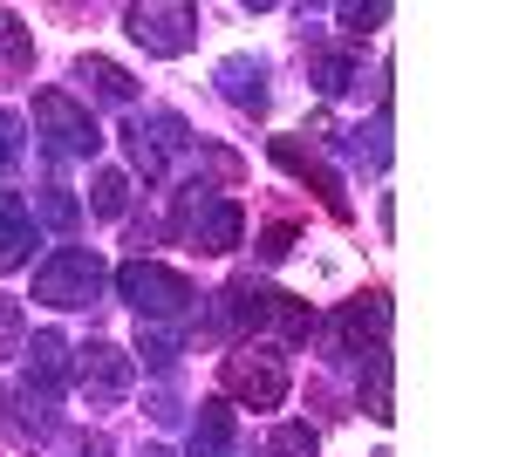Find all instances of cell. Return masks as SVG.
<instances>
[{"instance_id": "6da1fadb", "label": "cell", "mask_w": 512, "mask_h": 457, "mask_svg": "<svg viewBox=\"0 0 512 457\" xmlns=\"http://www.w3.org/2000/svg\"><path fill=\"white\" fill-rule=\"evenodd\" d=\"M171 232L185 246H198V253H233L239 246V205L219 198L212 185H192V191H178V205H171Z\"/></svg>"}, {"instance_id": "603a6c76", "label": "cell", "mask_w": 512, "mask_h": 457, "mask_svg": "<svg viewBox=\"0 0 512 457\" xmlns=\"http://www.w3.org/2000/svg\"><path fill=\"white\" fill-rule=\"evenodd\" d=\"M369 417L390 423V355H383V362H369Z\"/></svg>"}, {"instance_id": "7a4b0ae2", "label": "cell", "mask_w": 512, "mask_h": 457, "mask_svg": "<svg viewBox=\"0 0 512 457\" xmlns=\"http://www.w3.org/2000/svg\"><path fill=\"white\" fill-rule=\"evenodd\" d=\"M96 294H103V260L89 246H62L55 260L35 267V301L48 307H89Z\"/></svg>"}, {"instance_id": "ac0fdd59", "label": "cell", "mask_w": 512, "mask_h": 457, "mask_svg": "<svg viewBox=\"0 0 512 457\" xmlns=\"http://www.w3.org/2000/svg\"><path fill=\"white\" fill-rule=\"evenodd\" d=\"M76 82H89L103 103H130V96H137V82L123 76L117 62H103V55H82V62H76Z\"/></svg>"}, {"instance_id": "83f0119b", "label": "cell", "mask_w": 512, "mask_h": 457, "mask_svg": "<svg viewBox=\"0 0 512 457\" xmlns=\"http://www.w3.org/2000/svg\"><path fill=\"white\" fill-rule=\"evenodd\" d=\"M69 457H110V437H76Z\"/></svg>"}, {"instance_id": "ffe728a7", "label": "cell", "mask_w": 512, "mask_h": 457, "mask_svg": "<svg viewBox=\"0 0 512 457\" xmlns=\"http://www.w3.org/2000/svg\"><path fill=\"white\" fill-rule=\"evenodd\" d=\"M21 342H28L21 301H7V294H0V362H14V355H21Z\"/></svg>"}, {"instance_id": "e0dca14e", "label": "cell", "mask_w": 512, "mask_h": 457, "mask_svg": "<svg viewBox=\"0 0 512 457\" xmlns=\"http://www.w3.org/2000/svg\"><path fill=\"white\" fill-rule=\"evenodd\" d=\"M62 335H35V355H28V396H48L55 403V389H62Z\"/></svg>"}, {"instance_id": "52a82bcc", "label": "cell", "mask_w": 512, "mask_h": 457, "mask_svg": "<svg viewBox=\"0 0 512 457\" xmlns=\"http://www.w3.org/2000/svg\"><path fill=\"white\" fill-rule=\"evenodd\" d=\"M383 335H390V301L369 287V294H355L342 314H335V342H342V355H355V362H383Z\"/></svg>"}, {"instance_id": "30bf717a", "label": "cell", "mask_w": 512, "mask_h": 457, "mask_svg": "<svg viewBox=\"0 0 512 457\" xmlns=\"http://www.w3.org/2000/svg\"><path fill=\"white\" fill-rule=\"evenodd\" d=\"M130 355H123L117 342H82L76 348V382L96 396V403H117V396H130Z\"/></svg>"}, {"instance_id": "5bb4252c", "label": "cell", "mask_w": 512, "mask_h": 457, "mask_svg": "<svg viewBox=\"0 0 512 457\" xmlns=\"http://www.w3.org/2000/svg\"><path fill=\"white\" fill-rule=\"evenodd\" d=\"M192 457H239V430H233V410L226 403H198Z\"/></svg>"}, {"instance_id": "277c9868", "label": "cell", "mask_w": 512, "mask_h": 457, "mask_svg": "<svg viewBox=\"0 0 512 457\" xmlns=\"http://www.w3.org/2000/svg\"><path fill=\"white\" fill-rule=\"evenodd\" d=\"M117 287H123V301L137 307V314H185V307L198 301L192 294V280H185V273L178 267H158V260H130V267L117 273Z\"/></svg>"}, {"instance_id": "ba28073f", "label": "cell", "mask_w": 512, "mask_h": 457, "mask_svg": "<svg viewBox=\"0 0 512 457\" xmlns=\"http://www.w3.org/2000/svg\"><path fill=\"white\" fill-rule=\"evenodd\" d=\"M123 28H130V41H144L151 55H185V48L198 41V14H192V7H164V0H158V7H130Z\"/></svg>"}, {"instance_id": "8fae6325", "label": "cell", "mask_w": 512, "mask_h": 457, "mask_svg": "<svg viewBox=\"0 0 512 457\" xmlns=\"http://www.w3.org/2000/svg\"><path fill=\"white\" fill-rule=\"evenodd\" d=\"M274 307H280L274 287L233 280V287L219 294V314H212V328H219V335H239V328H267V321H274Z\"/></svg>"}, {"instance_id": "8992f818", "label": "cell", "mask_w": 512, "mask_h": 457, "mask_svg": "<svg viewBox=\"0 0 512 457\" xmlns=\"http://www.w3.org/2000/svg\"><path fill=\"white\" fill-rule=\"evenodd\" d=\"M226 389H233L239 403H253V410H280L287 403V362H280L274 348H239L226 355Z\"/></svg>"}, {"instance_id": "9a60e30c", "label": "cell", "mask_w": 512, "mask_h": 457, "mask_svg": "<svg viewBox=\"0 0 512 457\" xmlns=\"http://www.w3.org/2000/svg\"><path fill=\"white\" fill-rule=\"evenodd\" d=\"M7 430H14V444L21 451H35V444H48V430H55V410H48V396H14L7 403Z\"/></svg>"}, {"instance_id": "cb8c5ba5", "label": "cell", "mask_w": 512, "mask_h": 457, "mask_svg": "<svg viewBox=\"0 0 512 457\" xmlns=\"http://www.w3.org/2000/svg\"><path fill=\"white\" fill-rule=\"evenodd\" d=\"M0 171H21V116L0 110Z\"/></svg>"}, {"instance_id": "f1b7e54d", "label": "cell", "mask_w": 512, "mask_h": 457, "mask_svg": "<svg viewBox=\"0 0 512 457\" xmlns=\"http://www.w3.org/2000/svg\"><path fill=\"white\" fill-rule=\"evenodd\" d=\"M383 14H390V7H349V14H342V21H349V28H376V21H383Z\"/></svg>"}, {"instance_id": "d4e9b609", "label": "cell", "mask_w": 512, "mask_h": 457, "mask_svg": "<svg viewBox=\"0 0 512 457\" xmlns=\"http://www.w3.org/2000/svg\"><path fill=\"white\" fill-rule=\"evenodd\" d=\"M315 76H321V96H342L349 89V55H321Z\"/></svg>"}, {"instance_id": "7c38bea8", "label": "cell", "mask_w": 512, "mask_h": 457, "mask_svg": "<svg viewBox=\"0 0 512 457\" xmlns=\"http://www.w3.org/2000/svg\"><path fill=\"white\" fill-rule=\"evenodd\" d=\"M219 89H226V103H239L246 116H267V62L226 55V62H219Z\"/></svg>"}, {"instance_id": "4316f807", "label": "cell", "mask_w": 512, "mask_h": 457, "mask_svg": "<svg viewBox=\"0 0 512 457\" xmlns=\"http://www.w3.org/2000/svg\"><path fill=\"white\" fill-rule=\"evenodd\" d=\"M171 355H178V342H171L164 328H151V335H144V362H151V369H171Z\"/></svg>"}, {"instance_id": "4fadbf2b", "label": "cell", "mask_w": 512, "mask_h": 457, "mask_svg": "<svg viewBox=\"0 0 512 457\" xmlns=\"http://www.w3.org/2000/svg\"><path fill=\"white\" fill-rule=\"evenodd\" d=\"M28 253H35V212L14 191H0V273L28 267Z\"/></svg>"}, {"instance_id": "d6986e66", "label": "cell", "mask_w": 512, "mask_h": 457, "mask_svg": "<svg viewBox=\"0 0 512 457\" xmlns=\"http://www.w3.org/2000/svg\"><path fill=\"white\" fill-rule=\"evenodd\" d=\"M260 457H315V430L308 423H280L274 437L260 444Z\"/></svg>"}, {"instance_id": "484cf974", "label": "cell", "mask_w": 512, "mask_h": 457, "mask_svg": "<svg viewBox=\"0 0 512 457\" xmlns=\"http://www.w3.org/2000/svg\"><path fill=\"white\" fill-rule=\"evenodd\" d=\"M287 246H294V219H274V226L260 232V260H280Z\"/></svg>"}, {"instance_id": "9c48e42d", "label": "cell", "mask_w": 512, "mask_h": 457, "mask_svg": "<svg viewBox=\"0 0 512 457\" xmlns=\"http://www.w3.org/2000/svg\"><path fill=\"white\" fill-rule=\"evenodd\" d=\"M267 151H274L280 171H294L301 185H315V198L328 205V212H335V219H349V191H342V171H335L328 157H315L308 144H301V137H274Z\"/></svg>"}, {"instance_id": "3957f363", "label": "cell", "mask_w": 512, "mask_h": 457, "mask_svg": "<svg viewBox=\"0 0 512 457\" xmlns=\"http://www.w3.org/2000/svg\"><path fill=\"white\" fill-rule=\"evenodd\" d=\"M123 144H130V164L158 185L164 171H171V157L192 151V130H185V116L151 110V116H130V123H123Z\"/></svg>"}, {"instance_id": "2e32d148", "label": "cell", "mask_w": 512, "mask_h": 457, "mask_svg": "<svg viewBox=\"0 0 512 457\" xmlns=\"http://www.w3.org/2000/svg\"><path fill=\"white\" fill-rule=\"evenodd\" d=\"M35 69V35L21 28V14L0 7V82H21Z\"/></svg>"}, {"instance_id": "f546056e", "label": "cell", "mask_w": 512, "mask_h": 457, "mask_svg": "<svg viewBox=\"0 0 512 457\" xmlns=\"http://www.w3.org/2000/svg\"><path fill=\"white\" fill-rule=\"evenodd\" d=\"M144 457H171V451H164V444H144Z\"/></svg>"}, {"instance_id": "5b68a950", "label": "cell", "mask_w": 512, "mask_h": 457, "mask_svg": "<svg viewBox=\"0 0 512 457\" xmlns=\"http://www.w3.org/2000/svg\"><path fill=\"white\" fill-rule=\"evenodd\" d=\"M35 123L48 130V144H55L62 157H96V151H103L96 116L82 110L69 89H41V96H35Z\"/></svg>"}, {"instance_id": "7402d4cb", "label": "cell", "mask_w": 512, "mask_h": 457, "mask_svg": "<svg viewBox=\"0 0 512 457\" xmlns=\"http://www.w3.org/2000/svg\"><path fill=\"white\" fill-rule=\"evenodd\" d=\"M35 205H41V219H48V226H55V232H69V226H76V198H69V191H62V185L35 191Z\"/></svg>"}, {"instance_id": "44dd1931", "label": "cell", "mask_w": 512, "mask_h": 457, "mask_svg": "<svg viewBox=\"0 0 512 457\" xmlns=\"http://www.w3.org/2000/svg\"><path fill=\"white\" fill-rule=\"evenodd\" d=\"M89 198H96V212H103V219H123V198H130V178H123V171H103Z\"/></svg>"}]
</instances>
